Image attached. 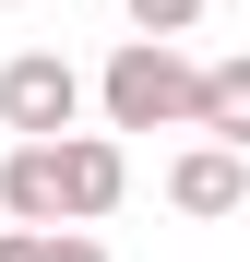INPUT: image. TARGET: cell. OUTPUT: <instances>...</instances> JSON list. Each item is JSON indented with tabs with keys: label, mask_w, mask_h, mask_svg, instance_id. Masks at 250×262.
<instances>
[{
	"label": "cell",
	"mask_w": 250,
	"mask_h": 262,
	"mask_svg": "<svg viewBox=\"0 0 250 262\" xmlns=\"http://www.w3.org/2000/svg\"><path fill=\"white\" fill-rule=\"evenodd\" d=\"M167 203L179 214H250V155L238 143H191L179 167H167Z\"/></svg>",
	"instance_id": "cell-4"
},
{
	"label": "cell",
	"mask_w": 250,
	"mask_h": 262,
	"mask_svg": "<svg viewBox=\"0 0 250 262\" xmlns=\"http://www.w3.org/2000/svg\"><path fill=\"white\" fill-rule=\"evenodd\" d=\"M48 262H107V238L96 227H48Z\"/></svg>",
	"instance_id": "cell-8"
},
{
	"label": "cell",
	"mask_w": 250,
	"mask_h": 262,
	"mask_svg": "<svg viewBox=\"0 0 250 262\" xmlns=\"http://www.w3.org/2000/svg\"><path fill=\"white\" fill-rule=\"evenodd\" d=\"M0 12H24V0H0Z\"/></svg>",
	"instance_id": "cell-10"
},
{
	"label": "cell",
	"mask_w": 250,
	"mask_h": 262,
	"mask_svg": "<svg viewBox=\"0 0 250 262\" xmlns=\"http://www.w3.org/2000/svg\"><path fill=\"white\" fill-rule=\"evenodd\" d=\"M0 262H48V227H0Z\"/></svg>",
	"instance_id": "cell-9"
},
{
	"label": "cell",
	"mask_w": 250,
	"mask_h": 262,
	"mask_svg": "<svg viewBox=\"0 0 250 262\" xmlns=\"http://www.w3.org/2000/svg\"><path fill=\"white\" fill-rule=\"evenodd\" d=\"M119 12H131V36H191L202 0H119Z\"/></svg>",
	"instance_id": "cell-7"
},
{
	"label": "cell",
	"mask_w": 250,
	"mask_h": 262,
	"mask_svg": "<svg viewBox=\"0 0 250 262\" xmlns=\"http://www.w3.org/2000/svg\"><path fill=\"white\" fill-rule=\"evenodd\" d=\"M0 214L12 227H72L60 214V143H12L0 155Z\"/></svg>",
	"instance_id": "cell-5"
},
{
	"label": "cell",
	"mask_w": 250,
	"mask_h": 262,
	"mask_svg": "<svg viewBox=\"0 0 250 262\" xmlns=\"http://www.w3.org/2000/svg\"><path fill=\"white\" fill-rule=\"evenodd\" d=\"M191 131L250 155V48H238V60H202V119H191Z\"/></svg>",
	"instance_id": "cell-6"
},
{
	"label": "cell",
	"mask_w": 250,
	"mask_h": 262,
	"mask_svg": "<svg viewBox=\"0 0 250 262\" xmlns=\"http://www.w3.org/2000/svg\"><path fill=\"white\" fill-rule=\"evenodd\" d=\"M96 107H107V131H191L202 119V60L179 36H119V60L96 72Z\"/></svg>",
	"instance_id": "cell-1"
},
{
	"label": "cell",
	"mask_w": 250,
	"mask_h": 262,
	"mask_svg": "<svg viewBox=\"0 0 250 262\" xmlns=\"http://www.w3.org/2000/svg\"><path fill=\"white\" fill-rule=\"evenodd\" d=\"M0 131H24V143H60V131H83V72H72L60 48L0 60Z\"/></svg>",
	"instance_id": "cell-2"
},
{
	"label": "cell",
	"mask_w": 250,
	"mask_h": 262,
	"mask_svg": "<svg viewBox=\"0 0 250 262\" xmlns=\"http://www.w3.org/2000/svg\"><path fill=\"white\" fill-rule=\"evenodd\" d=\"M119 191H131V155H119V131H60V214H72V227L119 214Z\"/></svg>",
	"instance_id": "cell-3"
}]
</instances>
